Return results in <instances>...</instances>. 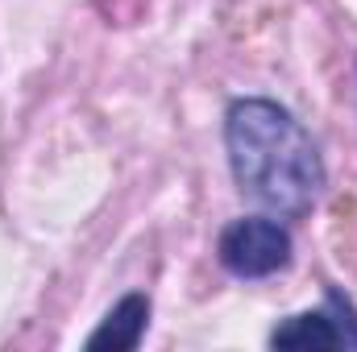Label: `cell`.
Returning a JSON list of instances; mask_svg holds the SVG:
<instances>
[{"mask_svg": "<svg viewBox=\"0 0 357 352\" xmlns=\"http://www.w3.org/2000/svg\"><path fill=\"white\" fill-rule=\"evenodd\" d=\"M291 257H295L291 228L278 216H266V211L237 216L216 237V262L241 282L274 278V273H282L291 265Z\"/></svg>", "mask_w": 357, "mask_h": 352, "instance_id": "2", "label": "cell"}, {"mask_svg": "<svg viewBox=\"0 0 357 352\" xmlns=\"http://www.w3.org/2000/svg\"><path fill=\"white\" fill-rule=\"evenodd\" d=\"M266 340L270 349H357V307L341 290H328L320 307L274 323Z\"/></svg>", "mask_w": 357, "mask_h": 352, "instance_id": "3", "label": "cell"}, {"mask_svg": "<svg viewBox=\"0 0 357 352\" xmlns=\"http://www.w3.org/2000/svg\"><path fill=\"white\" fill-rule=\"evenodd\" d=\"M146 328H150V298L146 294H125L104 319H100V328L88 336V349H112V352H129L142 344V336H146Z\"/></svg>", "mask_w": 357, "mask_h": 352, "instance_id": "4", "label": "cell"}, {"mask_svg": "<svg viewBox=\"0 0 357 352\" xmlns=\"http://www.w3.org/2000/svg\"><path fill=\"white\" fill-rule=\"evenodd\" d=\"M225 154L237 191L278 220H303L324 195V158L303 120L266 95H241L225 112Z\"/></svg>", "mask_w": 357, "mask_h": 352, "instance_id": "1", "label": "cell"}]
</instances>
